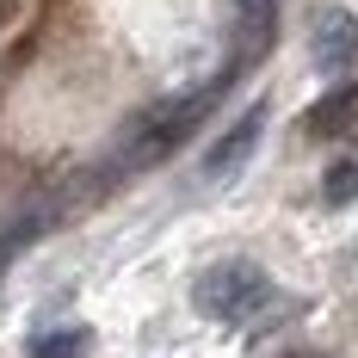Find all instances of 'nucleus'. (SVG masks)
Here are the masks:
<instances>
[{
  "mask_svg": "<svg viewBox=\"0 0 358 358\" xmlns=\"http://www.w3.org/2000/svg\"><path fill=\"white\" fill-rule=\"evenodd\" d=\"M235 19H241V43L259 50L266 37L278 31V0H235Z\"/></svg>",
  "mask_w": 358,
  "mask_h": 358,
  "instance_id": "6",
  "label": "nucleus"
},
{
  "mask_svg": "<svg viewBox=\"0 0 358 358\" xmlns=\"http://www.w3.org/2000/svg\"><path fill=\"white\" fill-rule=\"evenodd\" d=\"M87 352V327H50L31 340V358H80Z\"/></svg>",
  "mask_w": 358,
  "mask_h": 358,
  "instance_id": "7",
  "label": "nucleus"
},
{
  "mask_svg": "<svg viewBox=\"0 0 358 358\" xmlns=\"http://www.w3.org/2000/svg\"><path fill=\"white\" fill-rule=\"evenodd\" d=\"M358 198V161H340L327 173V204H352Z\"/></svg>",
  "mask_w": 358,
  "mask_h": 358,
  "instance_id": "8",
  "label": "nucleus"
},
{
  "mask_svg": "<svg viewBox=\"0 0 358 358\" xmlns=\"http://www.w3.org/2000/svg\"><path fill=\"white\" fill-rule=\"evenodd\" d=\"M290 358H322V352H290Z\"/></svg>",
  "mask_w": 358,
  "mask_h": 358,
  "instance_id": "9",
  "label": "nucleus"
},
{
  "mask_svg": "<svg viewBox=\"0 0 358 358\" xmlns=\"http://www.w3.org/2000/svg\"><path fill=\"white\" fill-rule=\"evenodd\" d=\"M204 111H210V93H192V99H179V106L155 111V117L143 124V136L130 143L124 161H130V167H155V161H167V155H173V148L204 124Z\"/></svg>",
  "mask_w": 358,
  "mask_h": 358,
  "instance_id": "2",
  "label": "nucleus"
},
{
  "mask_svg": "<svg viewBox=\"0 0 358 358\" xmlns=\"http://www.w3.org/2000/svg\"><path fill=\"white\" fill-rule=\"evenodd\" d=\"M358 62V19L346 6H327L315 19V69L322 74H346Z\"/></svg>",
  "mask_w": 358,
  "mask_h": 358,
  "instance_id": "4",
  "label": "nucleus"
},
{
  "mask_svg": "<svg viewBox=\"0 0 358 358\" xmlns=\"http://www.w3.org/2000/svg\"><path fill=\"white\" fill-rule=\"evenodd\" d=\"M259 130H266V106H248L229 130H222V143L210 148V161H204V173L210 179H235L241 167H248V155L259 148Z\"/></svg>",
  "mask_w": 358,
  "mask_h": 358,
  "instance_id": "3",
  "label": "nucleus"
},
{
  "mask_svg": "<svg viewBox=\"0 0 358 358\" xmlns=\"http://www.w3.org/2000/svg\"><path fill=\"white\" fill-rule=\"evenodd\" d=\"M352 124H358V80H340V87L322 93V99L309 106V117H303L309 136H346Z\"/></svg>",
  "mask_w": 358,
  "mask_h": 358,
  "instance_id": "5",
  "label": "nucleus"
},
{
  "mask_svg": "<svg viewBox=\"0 0 358 358\" xmlns=\"http://www.w3.org/2000/svg\"><path fill=\"white\" fill-rule=\"evenodd\" d=\"M266 296H272V285H266V272H259L253 259H222V266H210V272L198 278V290H192L198 315H210V322H222V327H241L248 315H259Z\"/></svg>",
  "mask_w": 358,
  "mask_h": 358,
  "instance_id": "1",
  "label": "nucleus"
}]
</instances>
